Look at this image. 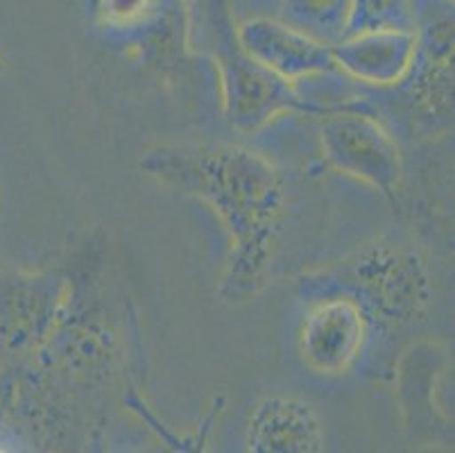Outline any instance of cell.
<instances>
[{
  "label": "cell",
  "instance_id": "1",
  "mask_svg": "<svg viewBox=\"0 0 455 453\" xmlns=\"http://www.w3.org/2000/svg\"><path fill=\"white\" fill-rule=\"evenodd\" d=\"M146 177L204 202L229 239L218 295L238 306L263 290L285 218V184L263 155L234 143L159 145L140 159Z\"/></svg>",
  "mask_w": 455,
  "mask_h": 453
},
{
  "label": "cell",
  "instance_id": "2",
  "mask_svg": "<svg viewBox=\"0 0 455 453\" xmlns=\"http://www.w3.org/2000/svg\"><path fill=\"white\" fill-rule=\"evenodd\" d=\"M188 14L190 45L209 57L218 70L229 127L241 134H256L291 111L326 114L324 107L313 105L292 82L272 73L243 48L227 0H196Z\"/></svg>",
  "mask_w": 455,
  "mask_h": 453
},
{
  "label": "cell",
  "instance_id": "3",
  "mask_svg": "<svg viewBox=\"0 0 455 453\" xmlns=\"http://www.w3.org/2000/svg\"><path fill=\"white\" fill-rule=\"evenodd\" d=\"M320 143L331 168L390 198L396 193L403 177L399 145L376 116L335 107L322 118Z\"/></svg>",
  "mask_w": 455,
  "mask_h": 453
},
{
  "label": "cell",
  "instance_id": "4",
  "mask_svg": "<svg viewBox=\"0 0 455 453\" xmlns=\"http://www.w3.org/2000/svg\"><path fill=\"white\" fill-rule=\"evenodd\" d=\"M342 290L363 311H371L383 322L403 324L415 320L430 299L428 277L415 255L387 245H374L345 263Z\"/></svg>",
  "mask_w": 455,
  "mask_h": 453
},
{
  "label": "cell",
  "instance_id": "5",
  "mask_svg": "<svg viewBox=\"0 0 455 453\" xmlns=\"http://www.w3.org/2000/svg\"><path fill=\"white\" fill-rule=\"evenodd\" d=\"M367 340V313L347 295L324 297L306 311L297 347L313 372L338 376L361 359Z\"/></svg>",
  "mask_w": 455,
  "mask_h": 453
},
{
  "label": "cell",
  "instance_id": "6",
  "mask_svg": "<svg viewBox=\"0 0 455 453\" xmlns=\"http://www.w3.org/2000/svg\"><path fill=\"white\" fill-rule=\"evenodd\" d=\"M64 304V284L52 274L0 272V349L28 354L51 338Z\"/></svg>",
  "mask_w": 455,
  "mask_h": 453
},
{
  "label": "cell",
  "instance_id": "7",
  "mask_svg": "<svg viewBox=\"0 0 455 453\" xmlns=\"http://www.w3.org/2000/svg\"><path fill=\"white\" fill-rule=\"evenodd\" d=\"M243 48L288 82L335 70L333 48L320 36L276 19H250L235 25Z\"/></svg>",
  "mask_w": 455,
  "mask_h": 453
},
{
  "label": "cell",
  "instance_id": "8",
  "mask_svg": "<svg viewBox=\"0 0 455 453\" xmlns=\"http://www.w3.org/2000/svg\"><path fill=\"white\" fill-rule=\"evenodd\" d=\"M333 48L335 69L371 86H396L415 73L419 35L415 30L380 28L345 35Z\"/></svg>",
  "mask_w": 455,
  "mask_h": 453
},
{
  "label": "cell",
  "instance_id": "9",
  "mask_svg": "<svg viewBox=\"0 0 455 453\" xmlns=\"http://www.w3.org/2000/svg\"><path fill=\"white\" fill-rule=\"evenodd\" d=\"M254 453H315L324 449L322 424L313 406L297 397H267L254 409L247 429Z\"/></svg>",
  "mask_w": 455,
  "mask_h": 453
},
{
  "label": "cell",
  "instance_id": "10",
  "mask_svg": "<svg viewBox=\"0 0 455 453\" xmlns=\"http://www.w3.org/2000/svg\"><path fill=\"white\" fill-rule=\"evenodd\" d=\"M283 7L292 23L310 35L333 39L345 36L351 0H285Z\"/></svg>",
  "mask_w": 455,
  "mask_h": 453
},
{
  "label": "cell",
  "instance_id": "11",
  "mask_svg": "<svg viewBox=\"0 0 455 453\" xmlns=\"http://www.w3.org/2000/svg\"><path fill=\"white\" fill-rule=\"evenodd\" d=\"M380 28L415 30V0H351L345 35Z\"/></svg>",
  "mask_w": 455,
  "mask_h": 453
},
{
  "label": "cell",
  "instance_id": "12",
  "mask_svg": "<svg viewBox=\"0 0 455 453\" xmlns=\"http://www.w3.org/2000/svg\"><path fill=\"white\" fill-rule=\"evenodd\" d=\"M159 0H95V12L111 30H132L156 12Z\"/></svg>",
  "mask_w": 455,
  "mask_h": 453
}]
</instances>
